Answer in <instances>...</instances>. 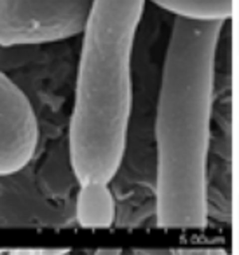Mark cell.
I'll list each match as a JSON object with an SVG mask.
<instances>
[{"instance_id":"277c9868","label":"cell","mask_w":239,"mask_h":255,"mask_svg":"<svg viewBox=\"0 0 239 255\" xmlns=\"http://www.w3.org/2000/svg\"><path fill=\"white\" fill-rule=\"evenodd\" d=\"M39 145V123L28 96L0 72V177L21 171Z\"/></svg>"},{"instance_id":"9c48e42d","label":"cell","mask_w":239,"mask_h":255,"mask_svg":"<svg viewBox=\"0 0 239 255\" xmlns=\"http://www.w3.org/2000/svg\"><path fill=\"white\" fill-rule=\"evenodd\" d=\"M183 255H224V252H220V250H190V252H183Z\"/></svg>"},{"instance_id":"8992f818","label":"cell","mask_w":239,"mask_h":255,"mask_svg":"<svg viewBox=\"0 0 239 255\" xmlns=\"http://www.w3.org/2000/svg\"><path fill=\"white\" fill-rule=\"evenodd\" d=\"M157 7L189 21H224L231 18L234 0H148Z\"/></svg>"},{"instance_id":"52a82bcc","label":"cell","mask_w":239,"mask_h":255,"mask_svg":"<svg viewBox=\"0 0 239 255\" xmlns=\"http://www.w3.org/2000/svg\"><path fill=\"white\" fill-rule=\"evenodd\" d=\"M7 255H42V252L32 250V248H18V250L7 252Z\"/></svg>"},{"instance_id":"7a4b0ae2","label":"cell","mask_w":239,"mask_h":255,"mask_svg":"<svg viewBox=\"0 0 239 255\" xmlns=\"http://www.w3.org/2000/svg\"><path fill=\"white\" fill-rule=\"evenodd\" d=\"M147 0H95L82 32L68 129L79 184H109L126 150L133 105V47Z\"/></svg>"},{"instance_id":"8fae6325","label":"cell","mask_w":239,"mask_h":255,"mask_svg":"<svg viewBox=\"0 0 239 255\" xmlns=\"http://www.w3.org/2000/svg\"><path fill=\"white\" fill-rule=\"evenodd\" d=\"M238 191H239V135H238Z\"/></svg>"},{"instance_id":"7c38bea8","label":"cell","mask_w":239,"mask_h":255,"mask_svg":"<svg viewBox=\"0 0 239 255\" xmlns=\"http://www.w3.org/2000/svg\"><path fill=\"white\" fill-rule=\"evenodd\" d=\"M238 93H239V70H238Z\"/></svg>"},{"instance_id":"5b68a950","label":"cell","mask_w":239,"mask_h":255,"mask_svg":"<svg viewBox=\"0 0 239 255\" xmlns=\"http://www.w3.org/2000/svg\"><path fill=\"white\" fill-rule=\"evenodd\" d=\"M75 219L86 229H107L116 220V201L105 182L81 184L75 201Z\"/></svg>"},{"instance_id":"6da1fadb","label":"cell","mask_w":239,"mask_h":255,"mask_svg":"<svg viewBox=\"0 0 239 255\" xmlns=\"http://www.w3.org/2000/svg\"><path fill=\"white\" fill-rule=\"evenodd\" d=\"M222 30L224 21H173L155 112V219L162 229L206 226L215 61Z\"/></svg>"},{"instance_id":"ba28073f","label":"cell","mask_w":239,"mask_h":255,"mask_svg":"<svg viewBox=\"0 0 239 255\" xmlns=\"http://www.w3.org/2000/svg\"><path fill=\"white\" fill-rule=\"evenodd\" d=\"M42 255H67L70 252V248H44Z\"/></svg>"},{"instance_id":"4fadbf2b","label":"cell","mask_w":239,"mask_h":255,"mask_svg":"<svg viewBox=\"0 0 239 255\" xmlns=\"http://www.w3.org/2000/svg\"><path fill=\"white\" fill-rule=\"evenodd\" d=\"M2 254H5V252H4V250H0V255H2Z\"/></svg>"},{"instance_id":"3957f363","label":"cell","mask_w":239,"mask_h":255,"mask_svg":"<svg viewBox=\"0 0 239 255\" xmlns=\"http://www.w3.org/2000/svg\"><path fill=\"white\" fill-rule=\"evenodd\" d=\"M95 0H0V46H32L82 35Z\"/></svg>"},{"instance_id":"5bb4252c","label":"cell","mask_w":239,"mask_h":255,"mask_svg":"<svg viewBox=\"0 0 239 255\" xmlns=\"http://www.w3.org/2000/svg\"><path fill=\"white\" fill-rule=\"evenodd\" d=\"M182 255H183V254H182Z\"/></svg>"},{"instance_id":"30bf717a","label":"cell","mask_w":239,"mask_h":255,"mask_svg":"<svg viewBox=\"0 0 239 255\" xmlns=\"http://www.w3.org/2000/svg\"><path fill=\"white\" fill-rule=\"evenodd\" d=\"M122 252L119 248H100L95 252V255H120Z\"/></svg>"}]
</instances>
